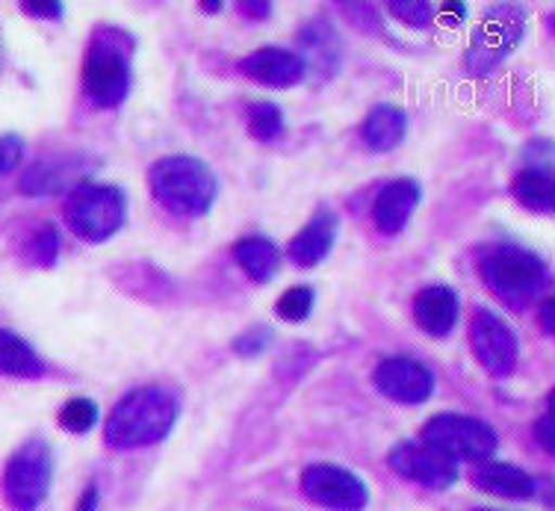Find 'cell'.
I'll list each match as a JSON object with an SVG mask.
<instances>
[{
  "label": "cell",
  "instance_id": "1",
  "mask_svg": "<svg viewBox=\"0 0 555 511\" xmlns=\"http://www.w3.org/2000/svg\"><path fill=\"white\" fill-rule=\"evenodd\" d=\"M178 414H181L178 396L160 384H145L118 399L107 417L104 440L113 449L151 447L169 435L171 426L178 423Z\"/></svg>",
  "mask_w": 555,
  "mask_h": 511
},
{
  "label": "cell",
  "instance_id": "2",
  "mask_svg": "<svg viewBox=\"0 0 555 511\" xmlns=\"http://www.w3.org/2000/svg\"><path fill=\"white\" fill-rule=\"evenodd\" d=\"M149 187L160 207L175 216H204L216 202V175L195 157H163L151 166Z\"/></svg>",
  "mask_w": 555,
  "mask_h": 511
},
{
  "label": "cell",
  "instance_id": "3",
  "mask_svg": "<svg viewBox=\"0 0 555 511\" xmlns=\"http://www.w3.org/2000/svg\"><path fill=\"white\" fill-rule=\"evenodd\" d=\"M481 281L493 296L512 310H526L546 284V267L541 257L524 245H493L481 260Z\"/></svg>",
  "mask_w": 555,
  "mask_h": 511
},
{
  "label": "cell",
  "instance_id": "4",
  "mask_svg": "<svg viewBox=\"0 0 555 511\" xmlns=\"http://www.w3.org/2000/svg\"><path fill=\"white\" fill-rule=\"evenodd\" d=\"M130 36L101 30L83 60V92L95 107H118L130 92Z\"/></svg>",
  "mask_w": 555,
  "mask_h": 511
},
{
  "label": "cell",
  "instance_id": "5",
  "mask_svg": "<svg viewBox=\"0 0 555 511\" xmlns=\"http://www.w3.org/2000/svg\"><path fill=\"white\" fill-rule=\"evenodd\" d=\"M128 202L125 192L107 183H80L68 192L65 222L86 243H104L125 225Z\"/></svg>",
  "mask_w": 555,
  "mask_h": 511
},
{
  "label": "cell",
  "instance_id": "6",
  "mask_svg": "<svg viewBox=\"0 0 555 511\" xmlns=\"http://www.w3.org/2000/svg\"><path fill=\"white\" fill-rule=\"evenodd\" d=\"M54 456L42 437H30L27 444L12 452L3 470V497L12 509L33 511L42 506L51 488Z\"/></svg>",
  "mask_w": 555,
  "mask_h": 511
},
{
  "label": "cell",
  "instance_id": "7",
  "mask_svg": "<svg viewBox=\"0 0 555 511\" xmlns=\"http://www.w3.org/2000/svg\"><path fill=\"white\" fill-rule=\"evenodd\" d=\"M526 15L514 3H500L491 7L488 15L481 18L467 48V68L473 75H488L505 56L514 54V48L524 42Z\"/></svg>",
  "mask_w": 555,
  "mask_h": 511
},
{
  "label": "cell",
  "instance_id": "8",
  "mask_svg": "<svg viewBox=\"0 0 555 511\" xmlns=\"http://www.w3.org/2000/svg\"><path fill=\"white\" fill-rule=\"evenodd\" d=\"M423 440L431 444L449 458H470V461H488L496 452V432L485 420L467 414H438L423 426Z\"/></svg>",
  "mask_w": 555,
  "mask_h": 511
},
{
  "label": "cell",
  "instance_id": "9",
  "mask_svg": "<svg viewBox=\"0 0 555 511\" xmlns=\"http://www.w3.org/2000/svg\"><path fill=\"white\" fill-rule=\"evenodd\" d=\"M470 346L481 367L496 379L514 373L517 358H520V343L514 329L488 308H476L473 314Z\"/></svg>",
  "mask_w": 555,
  "mask_h": 511
},
{
  "label": "cell",
  "instance_id": "10",
  "mask_svg": "<svg viewBox=\"0 0 555 511\" xmlns=\"http://www.w3.org/2000/svg\"><path fill=\"white\" fill-rule=\"evenodd\" d=\"M301 490L310 502L332 511H361L370 500L361 476L337 464H310L301 473Z\"/></svg>",
  "mask_w": 555,
  "mask_h": 511
},
{
  "label": "cell",
  "instance_id": "11",
  "mask_svg": "<svg viewBox=\"0 0 555 511\" xmlns=\"http://www.w3.org/2000/svg\"><path fill=\"white\" fill-rule=\"evenodd\" d=\"M390 468L405 476V480H414L420 485L435 490H447L449 485L459 482V461L449 458L447 452H440L426 440H405V444H396L390 449Z\"/></svg>",
  "mask_w": 555,
  "mask_h": 511
},
{
  "label": "cell",
  "instance_id": "12",
  "mask_svg": "<svg viewBox=\"0 0 555 511\" xmlns=\"http://www.w3.org/2000/svg\"><path fill=\"white\" fill-rule=\"evenodd\" d=\"M375 387L402 405L426 403L435 394V373L416 358H387L375 367Z\"/></svg>",
  "mask_w": 555,
  "mask_h": 511
},
{
  "label": "cell",
  "instance_id": "13",
  "mask_svg": "<svg viewBox=\"0 0 555 511\" xmlns=\"http://www.w3.org/2000/svg\"><path fill=\"white\" fill-rule=\"evenodd\" d=\"M92 169H95V161H89L86 154H65V157H54V161H42L22 175V192H27V195L72 192L83 183V178Z\"/></svg>",
  "mask_w": 555,
  "mask_h": 511
},
{
  "label": "cell",
  "instance_id": "14",
  "mask_svg": "<svg viewBox=\"0 0 555 511\" xmlns=\"http://www.w3.org/2000/svg\"><path fill=\"white\" fill-rule=\"evenodd\" d=\"M240 72L260 86H272V89H287L305 80L308 65L299 54H293L287 48H260L255 54H248L240 63Z\"/></svg>",
  "mask_w": 555,
  "mask_h": 511
},
{
  "label": "cell",
  "instance_id": "15",
  "mask_svg": "<svg viewBox=\"0 0 555 511\" xmlns=\"http://www.w3.org/2000/svg\"><path fill=\"white\" fill-rule=\"evenodd\" d=\"M420 183L411 181V178H399V181H390L385 190L375 195L373 204V219L378 225L382 234H399L411 216H414L416 204H420Z\"/></svg>",
  "mask_w": 555,
  "mask_h": 511
},
{
  "label": "cell",
  "instance_id": "16",
  "mask_svg": "<svg viewBox=\"0 0 555 511\" xmlns=\"http://www.w3.org/2000/svg\"><path fill=\"white\" fill-rule=\"evenodd\" d=\"M461 302L452 288H426L414 298V320L431 337H449L459 322Z\"/></svg>",
  "mask_w": 555,
  "mask_h": 511
},
{
  "label": "cell",
  "instance_id": "17",
  "mask_svg": "<svg viewBox=\"0 0 555 511\" xmlns=\"http://www.w3.org/2000/svg\"><path fill=\"white\" fill-rule=\"evenodd\" d=\"M334 240H337V216L332 210H320L299 234L289 240L287 255L296 267L310 269L328 257Z\"/></svg>",
  "mask_w": 555,
  "mask_h": 511
},
{
  "label": "cell",
  "instance_id": "18",
  "mask_svg": "<svg viewBox=\"0 0 555 511\" xmlns=\"http://www.w3.org/2000/svg\"><path fill=\"white\" fill-rule=\"evenodd\" d=\"M473 485L502 500H532L534 497V480L526 470L491 461V458L473 468Z\"/></svg>",
  "mask_w": 555,
  "mask_h": 511
},
{
  "label": "cell",
  "instance_id": "19",
  "mask_svg": "<svg viewBox=\"0 0 555 511\" xmlns=\"http://www.w3.org/2000/svg\"><path fill=\"white\" fill-rule=\"evenodd\" d=\"M405 128L408 118L402 110L393 107V104H378V107L370 110V116L363 118L361 137L366 149L375 151V154H385L405 139Z\"/></svg>",
  "mask_w": 555,
  "mask_h": 511
},
{
  "label": "cell",
  "instance_id": "20",
  "mask_svg": "<svg viewBox=\"0 0 555 511\" xmlns=\"http://www.w3.org/2000/svg\"><path fill=\"white\" fill-rule=\"evenodd\" d=\"M234 257L240 267L246 269V276L257 284H267L272 281L281 264V252L269 237H243L234 245Z\"/></svg>",
  "mask_w": 555,
  "mask_h": 511
},
{
  "label": "cell",
  "instance_id": "21",
  "mask_svg": "<svg viewBox=\"0 0 555 511\" xmlns=\"http://www.w3.org/2000/svg\"><path fill=\"white\" fill-rule=\"evenodd\" d=\"M514 199L532 214L553 210V175L550 169H524L512 183Z\"/></svg>",
  "mask_w": 555,
  "mask_h": 511
},
{
  "label": "cell",
  "instance_id": "22",
  "mask_svg": "<svg viewBox=\"0 0 555 511\" xmlns=\"http://www.w3.org/2000/svg\"><path fill=\"white\" fill-rule=\"evenodd\" d=\"M0 375H18V379L42 375V361L30 343L7 329H0Z\"/></svg>",
  "mask_w": 555,
  "mask_h": 511
},
{
  "label": "cell",
  "instance_id": "23",
  "mask_svg": "<svg viewBox=\"0 0 555 511\" xmlns=\"http://www.w3.org/2000/svg\"><path fill=\"white\" fill-rule=\"evenodd\" d=\"M248 133L260 142H275L284 133V113L272 101H255L246 110Z\"/></svg>",
  "mask_w": 555,
  "mask_h": 511
},
{
  "label": "cell",
  "instance_id": "24",
  "mask_svg": "<svg viewBox=\"0 0 555 511\" xmlns=\"http://www.w3.org/2000/svg\"><path fill=\"white\" fill-rule=\"evenodd\" d=\"M98 423V405L86 396L68 399L60 411V426L72 435H86Z\"/></svg>",
  "mask_w": 555,
  "mask_h": 511
},
{
  "label": "cell",
  "instance_id": "25",
  "mask_svg": "<svg viewBox=\"0 0 555 511\" xmlns=\"http://www.w3.org/2000/svg\"><path fill=\"white\" fill-rule=\"evenodd\" d=\"M313 308V288L301 284V288H289L284 296L278 298L275 314L284 322H305Z\"/></svg>",
  "mask_w": 555,
  "mask_h": 511
},
{
  "label": "cell",
  "instance_id": "26",
  "mask_svg": "<svg viewBox=\"0 0 555 511\" xmlns=\"http://www.w3.org/2000/svg\"><path fill=\"white\" fill-rule=\"evenodd\" d=\"M56 255H60V231L51 222L39 225V231L30 240V260L36 267L48 269L56 264Z\"/></svg>",
  "mask_w": 555,
  "mask_h": 511
},
{
  "label": "cell",
  "instance_id": "27",
  "mask_svg": "<svg viewBox=\"0 0 555 511\" xmlns=\"http://www.w3.org/2000/svg\"><path fill=\"white\" fill-rule=\"evenodd\" d=\"M387 10L393 12L399 22H405L408 27H416V30L428 27L438 15L435 3H423V0H390Z\"/></svg>",
  "mask_w": 555,
  "mask_h": 511
},
{
  "label": "cell",
  "instance_id": "28",
  "mask_svg": "<svg viewBox=\"0 0 555 511\" xmlns=\"http://www.w3.org/2000/svg\"><path fill=\"white\" fill-rule=\"evenodd\" d=\"M269 343H272V329L267 325H255V329H248L246 334H240L234 341V352L236 355H243V358H255L260 352L267 349Z\"/></svg>",
  "mask_w": 555,
  "mask_h": 511
},
{
  "label": "cell",
  "instance_id": "29",
  "mask_svg": "<svg viewBox=\"0 0 555 511\" xmlns=\"http://www.w3.org/2000/svg\"><path fill=\"white\" fill-rule=\"evenodd\" d=\"M24 154V142L15 133H7V137H0V175L3 171H12L18 166Z\"/></svg>",
  "mask_w": 555,
  "mask_h": 511
},
{
  "label": "cell",
  "instance_id": "30",
  "mask_svg": "<svg viewBox=\"0 0 555 511\" xmlns=\"http://www.w3.org/2000/svg\"><path fill=\"white\" fill-rule=\"evenodd\" d=\"M534 437H538V444L546 449V452H553L555 449V437H553V411H546L541 420H538V426H534Z\"/></svg>",
  "mask_w": 555,
  "mask_h": 511
},
{
  "label": "cell",
  "instance_id": "31",
  "mask_svg": "<svg viewBox=\"0 0 555 511\" xmlns=\"http://www.w3.org/2000/svg\"><path fill=\"white\" fill-rule=\"evenodd\" d=\"M22 10L33 18H60L63 15V3H22Z\"/></svg>",
  "mask_w": 555,
  "mask_h": 511
},
{
  "label": "cell",
  "instance_id": "32",
  "mask_svg": "<svg viewBox=\"0 0 555 511\" xmlns=\"http://www.w3.org/2000/svg\"><path fill=\"white\" fill-rule=\"evenodd\" d=\"M541 329H544L546 334H553V331H555V305H553V298H546L544 305H541Z\"/></svg>",
  "mask_w": 555,
  "mask_h": 511
},
{
  "label": "cell",
  "instance_id": "33",
  "mask_svg": "<svg viewBox=\"0 0 555 511\" xmlns=\"http://www.w3.org/2000/svg\"><path fill=\"white\" fill-rule=\"evenodd\" d=\"M240 12L248 15V18H267L272 7L269 3H240Z\"/></svg>",
  "mask_w": 555,
  "mask_h": 511
},
{
  "label": "cell",
  "instance_id": "34",
  "mask_svg": "<svg viewBox=\"0 0 555 511\" xmlns=\"http://www.w3.org/2000/svg\"><path fill=\"white\" fill-rule=\"evenodd\" d=\"M438 15H443V18H449V22H455V18H464L467 15V7L464 3H443L438 10Z\"/></svg>",
  "mask_w": 555,
  "mask_h": 511
},
{
  "label": "cell",
  "instance_id": "35",
  "mask_svg": "<svg viewBox=\"0 0 555 511\" xmlns=\"http://www.w3.org/2000/svg\"><path fill=\"white\" fill-rule=\"evenodd\" d=\"M77 511H98V488H89L77 502Z\"/></svg>",
  "mask_w": 555,
  "mask_h": 511
},
{
  "label": "cell",
  "instance_id": "36",
  "mask_svg": "<svg viewBox=\"0 0 555 511\" xmlns=\"http://www.w3.org/2000/svg\"><path fill=\"white\" fill-rule=\"evenodd\" d=\"M204 12H219L222 10V3H202Z\"/></svg>",
  "mask_w": 555,
  "mask_h": 511
}]
</instances>
